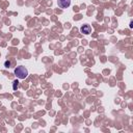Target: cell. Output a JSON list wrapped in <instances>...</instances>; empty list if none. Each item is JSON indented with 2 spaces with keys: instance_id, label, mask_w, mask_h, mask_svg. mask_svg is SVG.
<instances>
[{
  "instance_id": "obj_1",
  "label": "cell",
  "mask_w": 133,
  "mask_h": 133,
  "mask_svg": "<svg viewBox=\"0 0 133 133\" xmlns=\"http://www.w3.org/2000/svg\"><path fill=\"white\" fill-rule=\"evenodd\" d=\"M14 73H15V75H16L19 79H25V78L28 76V71H27V69H26L25 66H23V65L17 66V68L15 69Z\"/></svg>"
},
{
  "instance_id": "obj_2",
  "label": "cell",
  "mask_w": 133,
  "mask_h": 133,
  "mask_svg": "<svg viewBox=\"0 0 133 133\" xmlns=\"http://www.w3.org/2000/svg\"><path fill=\"white\" fill-rule=\"evenodd\" d=\"M57 4L60 8H66L71 4V0H57Z\"/></svg>"
},
{
  "instance_id": "obj_3",
  "label": "cell",
  "mask_w": 133,
  "mask_h": 133,
  "mask_svg": "<svg viewBox=\"0 0 133 133\" xmlns=\"http://www.w3.org/2000/svg\"><path fill=\"white\" fill-rule=\"evenodd\" d=\"M80 31H81V33H83V34H89V33L91 32V27H90L88 24H84V25L81 26Z\"/></svg>"
},
{
  "instance_id": "obj_4",
  "label": "cell",
  "mask_w": 133,
  "mask_h": 133,
  "mask_svg": "<svg viewBox=\"0 0 133 133\" xmlns=\"http://www.w3.org/2000/svg\"><path fill=\"white\" fill-rule=\"evenodd\" d=\"M19 88V81L18 80H15L14 82H12V89L14 90H17Z\"/></svg>"
},
{
  "instance_id": "obj_5",
  "label": "cell",
  "mask_w": 133,
  "mask_h": 133,
  "mask_svg": "<svg viewBox=\"0 0 133 133\" xmlns=\"http://www.w3.org/2000/svg\"><path fill=\"white\" fill-rule=\"evenodd\" d=\"M10 64H11V62H10L9 60H6V61L4 62V65H5V68H9V66H10Z\"/></svg>"
}]
</instances>
